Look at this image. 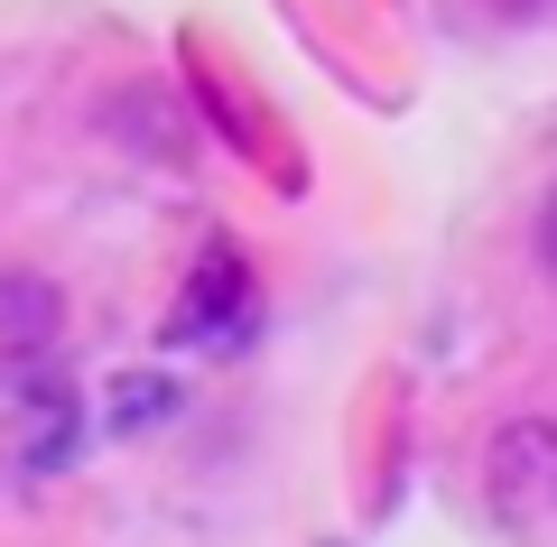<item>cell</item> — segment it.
Returning <instances> with one entry per match:
<instances>
[{"label":"cell","instance_id":"obj_6","mask_svg":"<svg viewBox=\"0 0 557 547\" xmlns=\"http://www.w3.org/2000/svg\"><path fill=\"white\" fill-rule=\"evenodd\" d=\"M474 10H493V20H502V28H530V20H548L557 0H474Z\"/></svg>","mask_w":557,"mask_h":547},{"label":"cell","instance_id":"obj_1","mask_svg":"<svg viewBox=\"0 0 557 547\" xmlns=\"http://www.w3.org/2000/svg\"><path fill=\"white\" fill-rule=\"evenodd\" d=\"M483 483H493V510L520 529L557 520V418H511L483 446Z\"/></svg>","mask_w":557,"mask_h":547},{"label":"cell","instance_id":"obj_5","mask_svg":"<svg viewBox=\"0 0 557 547\" xmlns=\"http://www.w3.org/2000/svg\"><path fill=\"white\" fill-rule=\"evenodd\" d=\"M168 418H177V381H159V372L112 381V427L121 436H149V427H168Z\"/></svg>","mask_w":557,"mask_h":547},{"label":"cell","instance_id":"obj_7","mask_svg":"<svg viewBox=\"0 0 557 547\" xmlns=\"http://www.w3.org/2000/svg\"><path fill=\"white\" fill-rule=\"evenodd\" d=\"M539 270L557 278V186H548V204H539Z\"/></svg>","mask_w":557,"mask_h":547},{"label":"cell","instance_id":"obj_2","mask_svg":"<svg viewBox=\"0 0 557 547\" xmlns=\"http://www.w3.org/2000/svg\"><path fill=\"white\" fill-rule=\"evenodd\" d=\"M242 325H251V270H242L233 241H214L186 278L177 315H168V344H242Z\"/></svg>","mask_w":557,"mask_h":547},{"label":"cell","instance_id":"obj_4","mask_svg":"<svg viewBox=\"0 0 557 547\" xmlns=\"http://www.w3.org/2000/svg\"><path fill=\"white\" fill-rule=\"evenodd\" d=\"M75 446H84V409H75V390H28L20 409H10V455H20V473H65L75 464Z\"/></svg>","mask_w":557,"mask_h":547},{"label":"cell","instance_id":"obj_3","mask_svg":"<svg viewBox=\"0 0 557 547\" xmlns=\"http://www.w3.org/2000/svg\"><path fill=\"white\" fill-rule=\"evenodd\" d=\"M65 334V288L38 270H0V372H28L47 362Z\"/></svg>","mask_w":557,"mask_h":547}]
</instances>
